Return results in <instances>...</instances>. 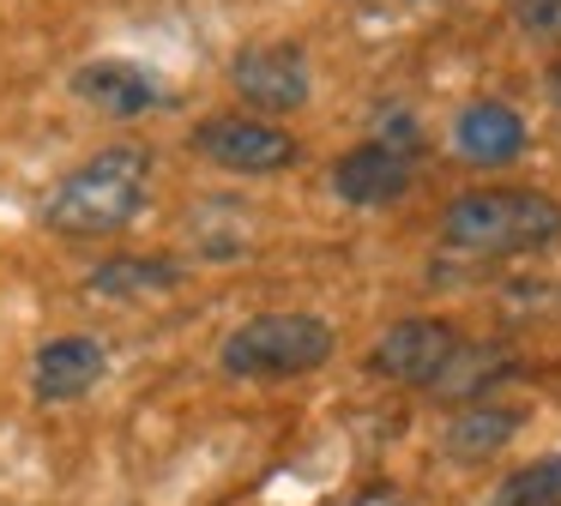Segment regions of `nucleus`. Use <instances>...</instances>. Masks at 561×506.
<instances>
[{
  "mask_svg": "<svg viewBox=\"0 0 561 506\" xmlns=\"http://www.w3.org/2000/svg\"><path fill=\"white\" fill-rule=\"evenodd\" d=\"M440 235L459 253H543L561 241V205L531 187H483L447 205Z\"/></svg>",
  "mask_w": 561,
  "mask_h": 506,
  "instance_id": "2",
  "label": "nucleus"
},
{
  "mask_svg": "<svg viewBox=\"0 0 561 506\" xmlns=\"http://www.w3.org/2000/svg\"><path fill=\"white\" fill-rule=\"evenodd\" d=\"M489 368H507V356H495V349H465L459 344V356L447 361V373H440L428 392H440V398H465V392H477V386L489 380Z\"/></svg>",
  "mask_w": 561,
  "mask_h": 506,
  "instance_id": "14",
  "label": "nucleus"
},
{
  "mask_svg": "<svg viewBox=\"0 0 561 506\" xmlns=\"http://www.w3.org/2000/svg\"><path fill=\"white\" fill-rule=\"evenodd\" d=\"M332 506H411L399 488H387V482H368V488H356V494H344V501H332Z\"/></svg>",
  "mask_w": 561,
  "mask_h": 506,
  "instance_id": "16",
  "label": "nucleus"
},
{
  "mask_svg": "<svg viewBox=\"0 0 561 506\" xmlns=\"http://www.w3.org/2000/svg\"><path fill=\"white\" fill-rule=\"evenodd\" d=\"M194 145L206 163L230 169V175H272V169L296 163V139L260 115H211L194 127Z\"/></svg>",
  "mask_w": 561,
  "mask_h": 506,
  "instance_id": "4",
  "label": "nucleus"
},
{
  "mask_svg": "<svg viewBox=\"0 0 561 506\" xmlns=\"http://www.w3.org/2000/svg\"><path fill=\"white\" fill-rule=\"evenodd\" d=\"M230 84L242 91V103H254L260 115H290L308 103L314 79H308V55L296 43H254L230 60Z\"/></svg>",
  "mask_w": 561,
  "mask_h": 506,
  "instance_id": "5",
  "label": "nucleus"
},
{
  "mask_svg": "<svg viewBox=\"0 0 561 506\" xmlns=\"http://www.w3.org/2000/svg\"><path fill=\"white\" fill-rule=\"evenodd\" d=\"M453 356H459V332L447 320H399L368 349V368L387 373V380H404V386H435Z\"/></svg>",
  "mask_w": 561,
  "mask_h": 506,
  "instance_id": "6",
  "label": "nucleus"
},
{
  "mask_svg": "<svg viewBox=\"0 0 561 506\" xmlns=\"http://www.w3.org/2000/svg\"><path fill=\"white\" fill-rule=\"evenodd\" d=\"M73 96L85 108H98V115H110V120H139V115L170 103L163 84L151 79L146 67H134V60H85V67L73 72Z\"/></svg>",
  "mask_w": 561,
  "mask_h": 506,
  "instance_id": "8",
  "label": "nucleus"
},
{
  "mask_svg": "<svg viewBox=\"0 0 561 506\" xmlns=\"http://www.w3.org/2000/svg\"><path fill=\"white\" fill-rule=\"evenodd\" d=\"M146 181H151V151L146 145H110L91 163H79L61 187L43 199V223L55 235H115L139 217L146 205Z\"/></svg>",
  "mask_w": 561,
  "mask_h": 506,
  "instance_id": "1",
  "label": "nucleus"
},
{
  "mask_svg": "<svg viewBox=\"0 0 561 506\" xmlns=\"http://www.w3.org/2000/svg\"><path fill=\"white\" fill-rule=\"evenodd\" d=\"M513 19H519L525 36L561 43V0H513Z\"/></svg>",
  "mask_w": 561,
  "mask_h": 506,
  "instance_id": "15",
  "label": "nucleus"
},
{
  "mask_svg": "<svg viewBox=\"0 0 561 506\" xmlns=\"http://www.w3.org/2000/svg\"><path fill=\"white\" fill-rule=\"evenodd\" d=\"M525 151V120L507 103H471L453 120V157L477 169H501Z\"/></svg>",
  "mask_w": 561,
  "mask_h": 506,
  "instance_id": "10",
  "label": "nucleus"
},
{
  "mask_svg": "<svg viewBox=\"0 0 561 506\" xmlns=\"http://www.w3.org/2000/svg\"><path fill=\"white\" fill-rule=\"evenodd\" d=\"M411 151L416 145H392V139H368L356 151H344L332 163V193L344 205H387L411 187Z\"/></svg>",
  "mask_w": 561,
  "mask_h": 506,
  "instance_id": "7",
  "label": "nucleus"
},
{
  "mask_svg": "<svg viewBox=\"0 0 561 506\" xmlns=\"http://www.w3.org/2000/svg\"><path fill=\"white\" fill-rule=\"evenodd\" d=\"M519 410H507V404H471V410H459V416L447 422V434H440V452L447 458H459V464H477V458H495L501 446L519 434Z\"/></svg>",
  "mask_w": 561,
  "mask_h": 506,
  "instance_id": "11",
  "label": "nucleus"
},
{
  "mask_svg": "<svg viewBox=\"0 0 561 506\" xmlns=\"http://www.w3.org/2000/svg\"><path fill=\"white\" fill-rule=\"evenodd\" d=\"M182 272H187L182 260H103L98 272L85 277V289L91 296L127 301V296H151V289H175Z\"/></svg>",
  "mask_w": 561,
  "mask_h": 506,
  "instance_id": "12",
  "label": "nucleus"
},
{
  "mask_svg": "<svg viewBox=\"0 0 561 506\" xmlns=\"http://www.w3.org/2000/svg\"><path fill=\"white\" fill-rule=\"evenodd\" d=\"M103 368H110V349H103L98 337H85V332L49 337V344L31 356V392H37L43 404H67V398H85L91 386L103 380Z\"/></svg>",
  "mask_w": 561,
  "mask_h": 506,
  "instance_id": "9",
  "label": "nucleus"
},
{
  "mask_svg": "<svg viewBox=\"0 0 561 506\" xmlns=\"http://www.w3.org/2000/svg\"><path fill=\"white\" fill-rule=\"evenodd\" d=\"M332 356V325L314 313H254L218 349V368L230 380H290Z\"/></svg>",
  "mask_w": 561,
  "mask_h": 506,
  "instance_id": "3",
  "label": "nucleus"
},
{
  "mask_svg": "<svg viewBox=\"0 0 561 506\" xmlns=\"http://www.w3.org/2000/svg\"><path fill=\"white\" fill-rule=\"evenodd\" d=\"M489 506H561V458H537V464L513 470Z\"/></svg>",
  "mask_w": 561,
  "mask_h": 506,
  "instance_id": "13",
  "label": "nucleus"
},
{
  "mask_svg": "<svg viewBox=\"0 0 561 506\" xmlns=\"http://www.w3.org/2000/svg\"><path fill=\"white\" fill-rule=\"evenodd\" d=\"M549 103L561 108V67H549Z\"/></svg>",
  "mask_w": 561,
  "mask_h": 506,
  "instance_id": "17",
  "label": "nucleus"
}]
</instances>
